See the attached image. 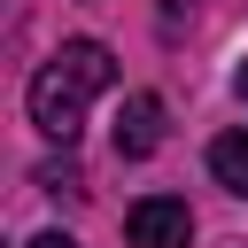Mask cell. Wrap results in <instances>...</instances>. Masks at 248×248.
Returning a JSON list of instances; mask_svg holds the SVG:
<instances>
[{"label": "cell", "instance_id": "6da1fadb", "mask_svg": "<svg viewBox=\"0 0 248 248\" xmlns=\"http://www.w3.org/2000/svg\"><path fill=\"white\" fill-rule=\"evenodd\" d=\"M116 85V54L101 46V39H70L54 62H39V78H31V124L46 132V140H78L85 132V101L93 93H108Z\"/></svg>", "mask_w": 248, "mask_h": 248}, {"label": "cell", "instance_id": "7a4b0ae2", "mask_svg": "<svg viewBox=\"0 0 248 248\" xmlns=\"http://www.w3.org/2000/svg\"><path fill=\"white\" fill-rule=\"evenodd\" d=\"M124 240L132 248H186L194 240V209L170 202V194H147V202L124 209Z\"/></svg>", "mask_w": 248, "mask_h": 248}, {"label": "cell", "instance_id": "3957f363", "mask_svg": "<svg viewBox=\"0 0 248 248\" xmlns=\"http://www.w3.org/2000/svg\"><path fill=\"white\" fill-rule=\"evenodd\" d=\"M155 147H163V101H155V93H132L124 116H116V155L140 163V155H155Z\"/></svg>", "mask_w": 248, "mask_h": 248}, {"label": "cell", "instance_id": "277c9868", "mask_svg": "<svg viewBox=\"0 0 248 248\" xmlns=\"http://www.w3.org/2000/svg\"><path fill=\"white\" fill-rule=\"evenodd\" d=\"M209 170H217L225 194L248 202V132H217V140H209Z\"/></svg>", "mask_w": 248, "mask_h": 248}, {"label": "cell", "instance_id": "5b68a950", "mask_svg": "<svg viewBox=\"0 0 248 248\" xmlns=\"http://www.w3.org/2000/svg\"><path fill=\"white\" fill-rule=\"evenodd\" d=\"M23 248H78L70 232H39V240H23Z\"/></svg>", "mask_w": 248, "mask_h": 248}, {"label": "cell", "instance_id": "8992f818", "mask_svg": "<svg viewBox=\"0 0 248 248\" xmlns=\"http://www.w3.org/2000/svg\"><path fill=\"white\" fill-rule=\"evenodd\" d=\"M232 85H240V101H248V62H240V78H232Z\"/></svg>", "mask_w": 248, "mask_h": 248}]
</instances>
